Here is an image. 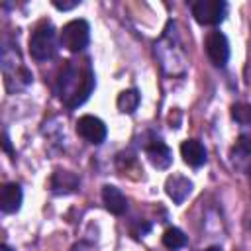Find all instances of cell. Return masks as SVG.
<instances>
[{
  "mask_svg": "<svg viewBox=\"0 0 251 251\" xmlns=\"http://www.w3.org/2000/svg\"><path fill=\"white\" fill-rule=\"evenodd\" d=\"M57 96L67 108H78L94 90V71L90 61H65L57 76Z\"/></svg>",
  "mask_w": 251,
  "mask_h": 251,
  "instance_id": "obj_1",
  "label": "cell"
},
{
  "mask_svg": "<svg viewBox=\"0 0 251 251\" xmlns=\"http://www.w3.org/2000/svg\"><path fill=\"white\" fill-rule=\"evenodd\" d=\"M173 31H175V24L169 22L163 37L155 43V55L167 75L178 76V75H184L186 71V57H184V49L180 47L178 35Z\"/></svg>",
  "mask_w": 251,
  "mask_h": 251,
  "instance_id": "obj_2",
  "label": "cell"
},
{
  "mask_svg": "<svg viewBox=\"0 0 251 251\" xmlns=\"http://www.w3.org/2000/svg\"><path fill=\"white\" fill-rule=\"evenodd\" d=\"M2 71H4V78H6V88L10 92L20 90L33 80L27 67L22 65V61H20L18 49H12L8 45L2 49Z\"/></svg>",
  "mask_w": 251,
  "mask_h": 251,
  "instance_id": "obj_3",
  "label": "cell"
},
{
  "mask_svg": "<svg viewBox=\"0 0 251 251\" xmlns=\"http://www.w3.org/2000/svg\"><path fill=\"white\" fill-rule=\"evenodd\" d=\"M57 33L51 22H41L29 37V53L35 61H49L57 55Z\"/></svg>",
  "mask_w": 251,
  "mask_h": 251,
  "instance_id": "obj_4",
  "label": "cell"
},
{
  "mask_svg": "<svg viewBox=\"0 0 251 251\" xmlns=\"http://www.w3.org/2000/svg\"><path fill=\"white\" fill-rule=\"evenodd\" d=\"M61 45L71 53H80L90 41V25L86 20H71L59 33Z\"/></svg>",
  "mask_w": 251,
  "mask_h": 251,
  "instance_id": "obj_5",
  "label": "cell"
},
{
  "mask_svg": "<svg viewBox=\"0 0 251 251\" xmlns=\"http://www.w3.org/2000/svg\"><path fill=\"white\" fill-rule=\"evenodd\" d=\"M192 16L202 25H218L227 16V4L224 0H198L192 4Z\"/></svg>",
  "mask_w": 251,
  "mask_h": 251,
  "instance_id": "obj_6",
  "label": "cell"
},
{
  "mask_svg": "<svg viewBox=\"0 0 251 251\" xmlns=\"http://www.w3.org/2000/svg\"><path fill=\"white\" fill-rule=\"evenodd\" d=\"M204 47H206V53H208L210 61L214 63V67L222 69V67L227 65V61H229V41L220 29H212L206 35Z\"/></svg>",
  "mask_w": 251,
  "mask_h": 251,
  "instance_id": "obj_7",
  "label": "cell"
},
{
  "mask_svg": "<svg viewBox=\"0 0 251 251\" xmlns=\"http://www.w3.org/2000/svg\"><path fill=\"white\" fill-rule=\"evenodd\" d=\"M76 133L84 141H88L92 145H100L106 139L108 129H106V124L100 118L86 114V116H80L78 118V122H76Z\"/></svg>",
  "mask_w": 251,
  "mask_h": 251,
  "instance_id": "obj_8",
  "label": "cell"
},
{
  "mask_svg": "<svg viewBox=\"0 0 251 251\" xmlns=\"http://www.w3.org/2000/svg\"><path fill=\"white\" fill-rule=\"evenodd\" d=\"M145 153L153 167L157 169H169L173 163V151L161 137H153L145 143Z\"/></svg>",
  "mask_w": 251,
  "mask_h": 251,
  "instance_id": "obj_9",
  "label": "cell"
},
{
  "mask_svg": "<svg viewBox=\"0 0 251 251\" xmlns=\"http://www.w3.org/2000/svg\"><path fill=\"white\" fill-rule=\"evenodd\" d=\"M165 190L175 204H182L192 192V180H188L182 175H171L165 182Z\"/></svg>",
  "mask_w": 251,
  "mask_h": 251,
  "instance_id": "obj_10",
  "label": "cell"
},
{
  "mask_svg": "<svg viewBox=\"0 0 251 251\" xmlns=\"http://www.w3.org/2000/svg\"><path fill=\"white\" fill-rule=\"evenodd\" d=\"M22 200H24V192L20 188V184L16 182H8L2 186V192H0V208L4 214H14L20 210L22 206Z\"/></svg>",
  "mask_w": 251,
  "mask_h": 251,
  "instance_id": "obj_11",
  "label": "cell"
},
{
  "mask_svg": "<svg viewBox=\"0 0 251 251\" xmlns=\"http://www.w3.org/2000/svg\"><path fill=\"white\" fill-rule=\"evenodd\" d=\"M102 202L106 206L108 212H112L114 216H122L127 210V198L124 196V192L112 184H106L102 188Z\"/></svg>",
  "mask_w": 251,
  "mask_h": 251,
  "instance_id": "obj_12",
  "label": "cell"
},
{
  "mask_svg": "<svg viewBox=\"0 0 251 251\" xmlns=\"http://www.w3.org/2000/svg\"><path fill=\"white\" fill-rule=\"evenodd\" d=\"M180 155H182L184 163L190 165V167H194V169L202 167L206 163V159H208L206 157V147L198 139H186V141H182Z\"/></svg>",
  "mask_w": 251,
  "mask_h": 251,
  "instance_id": "obj_13",
  "label": "cell"
},
{
  "mask_svg": "<svg viewBox=\"0 0 251 251\" xmlns=\"http://www.w3.org/2000/svg\"><path fill=\"white\" fill-rule=\"evenodd\" d=\"M231 157H233V163L251 173V133H241L233 145V151H231Z\"/></svg>",
  "mask_w": 251,
  "mask_h": 251,
  "instance_id": "obj_14",
  "label": "cell"
},
{
  "mask_svg": "<svg viewBox=\"0 0 251 251\" xmlns=\"http://www.w3.org/2000/svg\"><path fill=\"white\" fill-rule=\"evenodd\" d=\"M80 180L71 171H55L51 176V190L53 194H71L78 188Z\"/></svg>",
  "mask_w": 251,
  "mask_h": 251,
  "instance_id": "obj_15",
  "label": "cell"
},
{
  "mask_svg": "<svg viewBox=\"0 0 251 251\" xmlns=\"http://www.w3.org/2000/svg\"><path fill=\"white\" fill-rule=\"evenodd\" d=\"M139 100H141L139 92L135 88H127V90H122L118 94L116 106H118V110L122 114H133L137 110V106H139Z\"/></svg>",
  "mask_w": 251,
  "mask_h": 251,
  "instance_id": "obj_16",
  "label": "cell"
},
{
  "mask_svg": "<svg viewBox=\"0 0 251 251\" xmlns=\"http://www.w3.org/2000/svg\"><path fill=\"white\" fill-rule=\"evenodd\" d=\"M163 245H165L167 249H171V251H176V249L184 247V245H186V235H184V231L178 229V227H167L165 233H163Z\"/></svg>",
  "mask_w": 251,
  "mask_h": 251,
  "instance_id": "obj_17",
  "label": "cell"
},
{
  "mask_svg": "<svg viewBox=\"0 0 251 251\" xmlns=\"http://www.w3.org/2000/svg\"><path fill=\"white\" fill-rule=\"evenodd\" d=\"M231 118L241 126H251V104H233Z\"/></svg>",
  "mask_w": 251,
  "mask_h": 251,
  "instance_id": "obj_18",
  "label": "cell"
},
{
  "mask_svg": "<svg viewBox=\"0 0 251 251\" xmlns=\"http://www.w3.org/2000/svg\"><path fill=\"white\" fill-rule=\"evenodd\" d=\"M80 2L78 0H73V2H59V0H53V6L57 8V10H73V8H76Z\"/></svg>",
  "mask_w": 251,
  "mask_h": 251,
  "instance_id": "obj_19",
  "label": "cell"
},
{
  "mask_svg": "<svg viewBox=\"0 0 251 251\" xmlns=\"http://www.w3.org/2000/svg\"><path fill=\"white\" fill-rule=\"evenodd\" d=\"M2 145H4V149L8 151V153H12V149H10V139H8V133L4 131V135H2Z\"/></svg>",
  "mask_w": 251,
  "mask_h": 251,
  "instance_id": "obj_20",
  "label": "cell"
},
{
  "mask_svg": "<svg viewBox=\"0 0 251 251\" xmlns=\"http://www.w3.org/2000/svg\"><path fill=\"white\" fill-rule=\"evenodd\" d=\"M0 251H14L12 247H8V245H0Z\"/></svg>",
  "mask_w": 251,
  "mask_h": 251,
  "instance_id": "obj_21",
  "label": "cell"
},
{
  "mask_svg": "<svg viewBox=\"0 0 251 251\" xmlns=\"http://www.w3.org/2000/svg\"><path fill=\"white\" fill-rule=\"evenodd\" d=\"M204 251H222L220 247H208V249H204Z\"/></svg>",
  "mask_w": 251,
  "mask_h": 251,
  "instance_id": "obj_22",
  "label": "cell"
}]
</instances>
